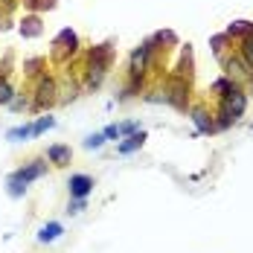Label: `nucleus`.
I'll return each mask as SVG.
<instances>
[{"label": "nucleus", "mask_w": 253, "mask_h": 253, "mask_svg": "<svg viewBox=\"0 0 253 253\" xmlns=\"http://www.w3.org/2000/svg\"><path fill=\"white\" fill-rule=\"evenodd\" d=\"M111 61H114V44H99L87 52V67H84V87L96 90L102 84V79L108 76L111 70Z\"/></svg>", "instance_id": "obj_1"}, {"label": "nucleus", "mask_w": 253, "mask_h": 253, "mask_svg": "<svg viewBox=\"0 0 253 253\" xmlns=\"http://www.w3.org/2000/svg\"><path fill=\"white\" fill-rule=\"evenodd\" d=\"M55 93H58V84H55V79L41 76V79H38V87H35V99H32V108H35V111H44V108H50L52 102L58 99Z\"/></svg>", "instance_id": "obj_2"}, {"label": "nucleus", "mask_w": 253, "mask_h": 253, "mask_svg": "<svg viewBox=\"0 0 253 253\" xmlns=\"http://www.w3.org/2000/svg\"><path fill=\"white\" fill-rule=\"evenodd\" d=\"M245 108H248V96H245L239 87H230L227 93H224V102H221V114L236 123V120L245 114Z\"/></svg>", "instance_id": "obj_3"}, {"label": "nucleus", "mask_w": 253, "mask_h": 253, "mask_svg": "<svg viewBox=\"0 0 253 253\" xmlns=\"http://www.w3.org/2000/svg\"><path fill=\"white\" fill-rule=\"evenodd\" d=\"M52 47H55V58L61 61V58H67V55H73L79 50V35L73 29H61L58 35H55V41H52Z\"/></svg>", "instance_id": "obj_4"}, {"label": "nucleus", "mask_w": 253, "mask_h": 253, "mask_svg": "<svg viewBox=\"0 0 253 253\" xmlns=\"http://www.w3.org/2000/svg\"><path fill=\"white\" fill-rule=\"evenodd\" d=\"M47 172V163L44 160H29V163H24L15 175H9V177H15L18 183H24V186H29L32 180H38V177Z\"/></svg>", "instance_id": "obj_5"}, {"label": "nucleus", "mask_w": 253, "mask_h": 253, "mask_svg": "<svg viewBox=\"0 0 253 253\" xmlns=\"http://www.w3.org/2000/svg\"><path fill=\"white\" fill-rule=\"evenodd\" d=\"M67 186H70V198H87L90 189H93V177L90 175H70Z\"/></svg>", "instance_id": "obj_6"}, {"label": "nucleus", "mask_w": 253, "mask_h": 253, "mask_svg": "<svg viewBox=\"0 0 253 253\" xmlns=\"http://www.w3.org/2000/svg\"><path fill=\"white\" fill-rule=\"evenodd\" d=\"M224 70H227V79H233V82L251 76V64H248L242 55H233V58H227V61H224Z\"/></svg>", "instance_id": "obj_7"}, {"label": "nucleus", "mask_w": 253, "mask_h": 253, "mask_svg": "<svg viewBox=\"0 0 253 253\" xmlns=\"http://www.w3.org/2000/svg\"><path fill=\"white\" fill-rule=\"evenodd\" d=\"M70 157H73V152H70V146H64V143H55V146L47 149V160H50L52 166H67Z\"/></svg>", "instance_id": "obj_8"}, {"label": "nucleus", "mask_w": 253, "mask_h": 253, "mask_svg": "<svg viewBox=\"0 0 253 253\" xmlns=\"http://www.w3.org/2000/svg\"><path fill=\"white\" fill-rule=\"evenodd\" d=\"M143 143H146V131L140 128V131H134V134H128L126 140L117 146V152L120 154H131V152H137V149H143Z\"/></svg>", "instance_id": "obj_9"}, {"label": "nucleus", "mask_w": 253, "mask_h": 253, "mask_svg": "<svg viewBox=\"0 0 253 253\" xmlns=\"http://www.w3.org/2000/svg\"><path fill=\"white\" fill-rule=\"evenodd\" d=\"M192 123L198 126V131H201V134H212V131H215V123H212V117H210L204 108H192Z\"/></svg>", "instance_id": "obj_10"}, {"label": "nucleus", "mask_w": 253, "mask_h": 253, "mask_svg": "<svg viewBox=\"0 0 253 253\" xmlns=\"http://www.w3.org/2000/svg\"><path fill=\"white\" fill-rule=\"evenodd\" d=\"M64 233V227L58 224V221H47L44 227L38 230V242H44V245H50V242H55L58 236Z\"/></svg>", "instance_id": "obj_11"}, {"label": "nucleus", "mask_w": 253, "mask_h": 253, "mask_svg": "<svg viewBox=\"0 0 253 253\" xmlns=\"http://www.w3.org/2000/svg\"><path fill=\"white\" fill-rule=\"evenodd\" d=\"M26 137H32V123H24V126L6 131V140H9V143H21V140H26Z\"/></svg>", "instance_id": "obj_12"}, {"label": "nucleus", "mask_w": 253, "mask_h": 253, "mask_svg": "<svg viewBox=\"0 0 253 253\" xmlns=\"http://www.w3.org/2000/svg\"><path fill=\"white\" fill-rule=\"evenodd\" d=\"M21 35H24V38H38V35H41V21H38L35 15H32V18H24Z\"/></svg>", "instance_id": "obj_13"}, {"label": "nucleus", "mask_w": 253, "mask_h": 253, "mask_svg": "<svg viewBox=\"0 0 253 253\" xmlns=\"http://www.w3.org/2000/svg\"><path fill=\"white\" fill-rule=\"evenodd\" d=\"M251 32H253L251 21H233V24L227 26V32H224V35H227V38H233V35H251Z\"/></svg>", "instance_id": "obj_14"}, {"label": "nucleus", "mask_w": 253, "mask_h": 253, "mask_svg": "<svg viewBox=\"0 0 253 253\" xmlns=\"http://www.w3.org/2000/svg\"><path fill=\"white\" fill-rule=\"evenodd\" d=\"M15 96H18V93H15V87H12V82H9V79H0V105H9Z\"/></svg>", "instance_id": "obj_15"}, {"label": "nucleus", "mask_w": 253, "mask_h": 253, "mask_svg": "<svg viewBox=\"0 0 253 253\" xmlns=\"http://www.w3.org/2000/svg\"><path fill=\"white\" fill-rule=\"evenodd\" d=\"M52 126H55V117H41V120H35V123H32V137H38V134L50 131Z\"/></svg>", "instance_id": "obj_16"}, {"label": "nucleus", "mask_w": 253, "mask_h": 253, "mask_svg": "<svg viewBox=\"0 0 253 253\" xmlns=\"http://www.w3.org/2000/svg\"><path fill=\"white\" fill-rule=\"evenodd\" d=\"M242 58L251 64V70H253V32L245 35V41H242Z\"/></svg>", "instance_id": "obj_17"}, {"label": "nucleus", "mask_w": 253, "mask_h": 253, "mask_svg": "<svg viewBox=\"0 0 253 253\" xmlns=\"http://www.w3.org/2000/svg\"><path fill=\"white\" fill-rule=\"evenodd\" d=\"M26 9H32V12H44V9H52L55 6V0H24Z\"/></svg>", "instance_id": "obj_18"}, {"label": "nucleus", "mask_w": 253, "mask_h": 253, "mask_svg": "<svg viewBox=\"0 0 253 253\" xmlns=\"http://www.w3.org/2000/svg\"><path fill=\"white\" fill-rule=\"evenodd\" d=\"M102 146H105V134H90V137H87V140H84V149H102Z\"/></svg>", "instance_id": "obj_19"}, {"label": "nucleus", "mask_w": 253, "mask_h": 253, "mask_svg": "<svg viewBox=\"0 0 253 253\" xmlns=\"http://www.w3.org/2000/svg\"><path fill=\"white\" fill-rule=\"evenodd\" d=\"M24 192H26V186H24V183H18L15 177H9V195H12V198H21Z\"/></svg>", "instance_id": "obj_20"}, {"label": "nucleus", "mask_w": 253, "mask_h": 253, "mask_svg": "<svg viewBox=\"0 0 253 253\" xmlns=\"http://www.w3.org/2000/svg\"><path fill=\"white\" fill-rule=\"evenodd\" d=\"M134 131H140V123H137V120H131V123H120V137H128V134H134Z\"/></svg>", "instance_id": "obj_21"}, {"label": "nucleus", "mask_w": 253, "mask_h": 253, "mask_svg": "<svg viewBox=\"0 0 253 253\" xmlns=\"http://www.w3.org/2000/svg\"><path fill=\"white\" fill-rule=\"evenodd\" d=\"M82 210H84V198H73L70 207H67V212H70V215H79Z\"/></svg>", "instance_id": "obj_22"}, {"label": "nucleus", "mask_w": 253, "mask_h": 253, "mask_svg": "<svg viewBox=\"0 0 253 253\" xmlns=\"http://www.w3.org/2000/svg\"><path fill=\"white\" fill-rule=\"evenodd\" d=\"M9 108H12V111H26V108H29V102H26L24 96H15V99L9 102Z\"/></svg>", "instance_id": "obj_23"}, {"label": "nucleus", "mask_w": 253, "mask_h": 253, "mask_svg": "<svg viewBox=\"0 0 253 253\" xmlns=\"http://www.w3.org/2000/svg\"><path fill=\"white\" fill-rule=\"evenodd\" d=\"M102 134H105V140H120V126L114 123V126H108V128H105Z\"/></svg>", "instance_id": "obj_24"}]
</instances>
